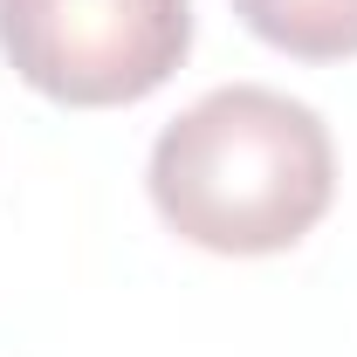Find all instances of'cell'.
I'll list each match as a JSON object with an SVG mask.
<instances>
[{"instance_id": "obj_1", "label": "cell", "mask_w": 357, "mask_h": 357, "mask_svg": "<svg viewBox=\"0 0 357 357\" xmlns=\"http://www.w3.org/2000/svg\"><path fill=\"white\" fill-rule=\"evenodd\" d=\"M151 206L206 255H282L337 199V144L310 103L227 83L151 144Z\"/></svg>"}, {"instance_id": "obj_2", "label": "cell", "mask_w": 357, "mask_h": 357, "mask_svg": "<svg viewBox=\"0 0 357 357\" xmlns=\"http://www.w3.org/2000/svg\"><path fill=\"white\" fill-rule=\"evenodd\" d=\"M192 0H0V55L69 110H117L178 76Z\"/></svg>"}, {"instance_id": "obj_3", "label": "cell", "mask_w": 357, "mask_h": 357, "mask_svg": "<svg viewBox=\"0 0 357 357\" xmlns=\"http://www.w3.org/2000/svg\"><path fill=\"white\" fill-rule=\"evenodd\" d=\"M234 14L296 62L357 55V0H234Z\"/></svg>"}]
</instances>
